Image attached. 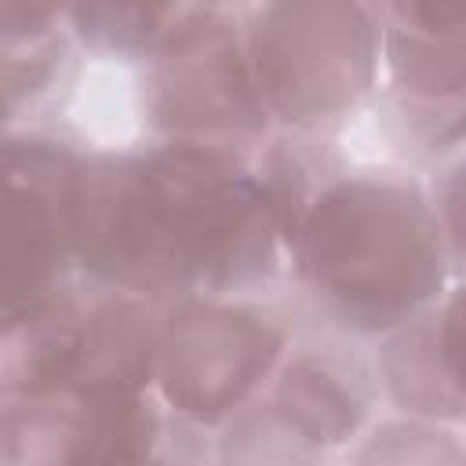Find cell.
<instances>
[{
	"instance_id": "1",
	"label": "cell",
	"mask_w": 466,
	"mask_h": 466,
	"mask_svg": "<svg viewBox=\"0 0 466 466\" xmlns=\"http://www.w3.org/2000/svg\"><path fill=\"white\" fill-rule=\"evenodd\" d=\"M266 200L215 149L171 146L113 171H84L80 255L106 280L237 284L269 255Z\"/></svg>"
},
{
	"instance_id": "2",
	"label": "cell",
	"mask_w": 466,
	"mask_h": 466,
	"mask_svg": "<svg viewBox=\"0 0 466 466\" xmlns=\"http://www.w3.org/2000/svg\"><path fill=\"white\" fill-rule=\"evenodd\" d=\"M437 222L426 218V208L411 189L404 193L379 182H346L339 193H331L309 237L313 251L306 266L313 269L317 295H331L346 324L368 331L393 324V317L408 313L411 306L400 299V291L375 258H393L397 266L437 280Z\"/></svg>"
},
{
	"instance_id": "3",
	"label": "cell",
	"mask_w": 466,
	"mask_h": 466,
	"mask_svg": "<svg viewBox=\"0 0 466 466\" xmlns=\"http://www.w3.org/2000/svg\"><path fill=\"white\" fill-rule=\"evenodd\" d=\"M248 73L262 102L295 124H328L371 76L375 25L360 7H258Z\"/></svg>"
}]
</instances>
